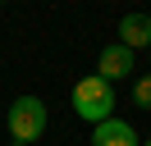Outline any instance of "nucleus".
Returning a JSON list of instances; mask_svg holds the SVG:
<instances>
[{"label": "nucleus", "instance_id": "obj_1", "mask_svg": "<svg viewBox=\"0 0 151 146\" xmlns=\"http://www.w3.org/2000/svg\"><path fill=\"white\" fill-rule=\"evenodd\" d=\"M73 114L87 119V123H105V119H114V87L101 78V73H87V78L73 82Z\"/></svg>", "mask_w": 151, "mask_h": 146}, {"label": "nucleus", "instance_id": "obj_2", "mask_svg": "<svg viewBox=\"0 0 151 146\" xmlns=\"http://www.w3.org/2000/svg\"><path fill=\"white\" fill-rule=\"evenodd\" d=\"M46 123H50V114H46V100H41V96H19L9 110H5V128H9L14 146H32V142H41Z\"/></svg>", "mask_w": 151, "mask_h": 146}, {"label": "nucleus", "instance_id": "obj_3", "mask_svg": "<svg viewBox=\"0 0 151 146\" xmlns=\"http://www.w3.org/2000/svg\"><path fill=\"white\" fill-rule=\"evenodd\" d=\"M133 64H137V55H133L128 46H119V41L101 46V55H96V73H101L110 87H114L119 78H128V73H133Z\"/></svg>", "mask_w": 151, "mask_h": 146}, {"label": "nucleus", "instance_id": "obj_4", "mask_svg": "<svg viewBox=\"0 0 151 146\" xmlns=\"http://www.w3.org/2000/svg\"><path fill=\"white\" fill-rule=\"evenodd\" d=\"M119 46H128V50H147L151 46V14H142V9H133V14L119 18Z\"/></svg>", "mask_w": 151, "mask_h": 146}, {"label": "nucleus", "instance_id": "obj_5", "mask_svg": "<svg viewBox=\"0 0 151 146\" xmlns=\"http://www.w3.org/2000/svg\"><path fill=\"white\" fill-rule=\"evenodd\" d=\"M92 146H142V142H137V132H133V123H124V119L114 114V119H105V123L92 128Z\"/></svg>", "mask_w": 151, "mask_h": 146}, {"label": "nucleus", "instance_id": "obj_6", "mask_svg": "<svg viewBox=\"0 0 151 146\" xmlns=\"http://www.w3.org/2000/svg\"><path fill=\"white\" fill-rule=\"evenodd\" d=\"M133 100H137V110H151V73H142L133 82Z\"/></svg>", "mask_w": 151, "mask_h": 146}, {"label": "nucleus", "instance_id": "obj_7", "mask_svg": "<svg viewBox=\"0 0 151 146\" xmlns=\"http://www.w3.org/2000/svg\"><path fill=\"white\" fill-rule=\"evenodd\" d=\"M142 146H151V137H147V142H142Z\"/></svg>", "mask_w": 151, "mask_h": 146}, {"label": "nucleus", "instance_id": "obj_8", "mask_svg": "<svg viewBox=\"0 0 151 146\" xmlns=\"http://www.w3.org/2000/svg\"><path fill=\"white\" fill-rule=\"evenodd\" d=\"M147 59H151V46H147Z\"/></svg>", "mask_w": 151, "mask_h": 146}, {"label": "nucleus", "instance_id": "obj_9", "mask_svg": "<svg viewBox=\"0 0 151 146\" xmlns=\"http://www.w3.org/2000/svg\"><path fill=\"white\" fill-rule=\"evenodd\" d=\"M0 119H5V110H0Z\"/></svg>", "mask_w": 151, "mask_h": 146}, {"label": "nucleus", "instance_id": "obj_10", "mask_svg": "<svg viewBox=\"0 0 151 146\" xmlns=\"http://www.w3.org/2000/svg\"><path fill=\"white\" fill-rule=\"evenodd\" d=\"M0 5H5V0H0Z\"/></svg>", "mask_w": 151, "mask_h": 146}]
</instances>
